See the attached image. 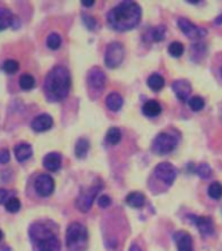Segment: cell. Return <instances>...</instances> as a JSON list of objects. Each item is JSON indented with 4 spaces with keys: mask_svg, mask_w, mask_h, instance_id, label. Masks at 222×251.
<instances>
[{
    "mask_svg": "<svg viewBox=\"0 0 222 251\" xmlns=\"http://www.w3.org/2000/svg\"><path fill=\"white\" fill-rule=\"evenodd\" d=\"M161 111H162L161 105L156 101V100L147 101L144 105H143V113H144V115H147V117L149 118H154L157 117V115H160Z\"/></svg>",
    "mask_w": 222,
    "mask_h": 251,
    "instance_id": "obj_18",
    "label": "cell"
},
{
    "mask_svg": "<svg viewBox=\"0 0 222 251\" xmlns=\"http://www.w3.org/2000/svg\"><path fill=\"white\" fill-rule=\"evenodd\" d=\"M148 86L153 92H160L165 86V78L158 74H153L148 78Z\"/></svg>",
    "mask_w": 222,
    "mask_h": 251,
    "instance_id": "obj_22",
    "label": "cell"
},
{
    "mask_svg": "<svg viewBox=\"0 0 222 251\" xmlns=\"http://www.w3.org/2000/svg\"><path fill=\"white\" fill-rule=\"evenodd\" d=\"M190 219L192 220V223L195 224L196 227L199 229V231L203 235H212L215 233V225H213V221L209 217L191 215Z\"/></svg>",
    "mask_w": 222,
    "mask_h": 251,
    "instance_id": "obj_12",
    "label": "cell"
},
{
    "mask_svg": "<svg viewBox=\"0 0 222 251\" xmlns=\"http://www.w3.org/2000/svg\"><path fill=\"white\" fill-rule=\"evenodd\" d=\"M165 34H166V27L164 25H160L153 29L152 31V37L154 42H161L165 39Z\"/></svg>",
    "mask_w": 222,
    "mask_h": 251,
    "instance_id": "obj_32",
    "label": "cell"
},
{
    "mask_svg": "<svg viewBox=\"0 0 222 251\" xmlns=\"http://www.w3.org/2000/svg\"><path fill=\"white\" fill-rule=\"evenodd\" d=\"M1 239H3V231L0 230V241H1Z\"/></svg>",
    "mask_w": 222,
    "mask_h": 251,
    "instance_id": "obj_42",
    "label": "cell"
},
{
    "mask_svg": "<svg viewBox=\"0 0 222 251\" xmlns=\"http://www.w3.org/2000/svg\"><path fill=\"white\" fill-rule=\"evenodd\" d=\"M178 27L183 31V34L186 35V37H188V38L191 39H200L207 35V29L196 26L195 24H192L191 21L187 19L178 20Z\"/></svg>",
    "mask_w": 222,
    "mask_h": 251,
    "instance_id": "obj_9",
    "label": "cell"
},
{
    "mask_svg": "<svg viewBox=\"0 0 222 251\" xmlns=\"http://www.w3.org/2000/svg\"><path fill=\"white\" fill-rule=\"evenodd\" d=\"M1 251H11V249H9V247H3V250Z\"/></svg>",
    "mask_w": 222,
    "mask_h": 251,
    "instance_id": "obj_41",
    "label": "cell"
},
{
    "mask_svg": "<svg viewBox=\"0 0 222 251\" xmlns=\"http://www.w3.org/2000/svg\"><path fill=\"white\" fill-rule=\"evenodd\" d=\"M102 183H94L90 187L81 188V191L78 194L77 199H76V207L81 212H88L93 205L94 200L97 198L98 192L101 191Z\"/></svg>",
    "mask_w": 222,
    "mask_h": 251,
    "instance_id": "obj_5",
    "label": "cell"
},
{
    "mask_svg": "<svg viewBox=\"0 0 222 251\" xmlns=\"http://www.w3.org/2000/svg\"><path fill=\"white\" fill-rule=\"evenodd\" d=\"M184 52V46L180 42H172L169 46V54L174 58H179Z\"/></svg>",
    "mask_w": 222,
    "mask_h": 251,
    "instance_id": "obj_29",
    "label": "cell"
},
{
    "mask_svg": "<svg viewBox=\"0 0 222 251\" xmlns=\"http://www.w3.org/2000/svg\"><path fill=\"white\" fill-rule=\"evenodd\" d=\"M16 17L7 8H0V30H4L9 26H13Z\"/></svg>",
    "mask_w": 222,
    "mask_h": 251,
    "instance_id": "obj_19",
    "label": "cell"
},
{
    "mask_svg": "<svg viewBox=\"0 0 222 251\" xmlns=\"http://www.w3.org/2000/svg\"><path fill=\"white\" fill-rule=\"evenodd\" d=\"M19 84H20V86H21V89L30 90V89H33V88H34L35 80H34V77L31 76V75L25 74V75H23L21 77H20Z\"/></svg>",
    "mask_w": 222,
    "mask_h": 251,
    "instance_id": "obj_25",
    "label": "cell"
},
{
    "mask_svg": "<svg viewBox=\"0 0 222 251\" xmlns=\"http://www.w3.org/2000/svg\"><path fill=\"white\" fill-rule=\"evenodd\" d=\"M66 243L68 251H84L88 245V231L80 223H72L67 227Z\"/></svg>",
    "mask_w": 222,
    "mask_h": 251,
    "instance_id": "obj_4",
    "label": "cell"
},
{
    "mask_svg": "<svg viewBox=\"0 0 222 251\" xmlns=\"http://www.w3.org/2000/svg\"><path fill=\"white\" fill-rule=\"evenodd\" d=\"M81 4L84 5V7H92V5L94 4V1H82Z\"/></svg>",
    "mask_w": 222,
    "mask_h": 251,
    "instance_id": "obj_40",
    "label": "cell"
},
{
    "mask_svg": "<svg viewBox=\"0 0 222 251\" xmlns=\"http://www.w3.org/2000/svg\"><path fill=\"white\" fill-rule=\"evenodd\" d=\"M196 173H197V176H199L200 178H203V179H208V178H211V176H212V169L209 165L205 164V162H203V164H200L199 166L196 168Z\"/></svg>",
    "mask_w": 222,
    "mask_h": 251,
    "instance_id": "obj_30",
    "label": "cell"
},
{
    "mask_svg": "<svg viewBox=\"0 0 222 251\" xmlns=\"http://www.w3.org/2000/svg\"><path fill=\"white\" fill-rule=\"evenodd\" d=\"M221 77H222V68H221Z\"/></svg>",
    "mask_w": 222,
    "mask_h": 251,
    "instance_id": "obj_43",
    "label": "cell"
},
{
    "mask_svg": "<svg viewBox=\"0 0 222 251\" xmlns=\"http://www.w3.org/2000/svg\"><path fill=\"white\" fill-rule=\"evenodd\" d=\"M176 144H178L176 136L169 132H161L153 140L152 151L156 154H168L175 149Z\"/></svg>",
    "mask_w": 222,
    "mask_h": 251,
    "instance_id": "obj_6",
    "label": "cell"
},
{
    "mask_svg": "<svg viewBox=\"0 0 222 251\" xmlns=\"http://www.w3.org/2000/svg\"><path fill=\"white\" fill-rule=\"evenodd\" d=\"M188 105L191 107L194 111H200V110L204 109V106H205V102L201 97H192L188 100Z\"/></svg>",
    "mask_w": 222,
    "mask_h": 251,
    "instance_id": "obj_31",
    "label": "cell"
},
{
    "mask_svg": "<svg viewBox=\"0 0 222 251\" xmlns=\"http://www.w3.org/2000/svg\"><path fill=\"white\" fill-rule=\"evenodd\" d=\"M71 88V75L66 67L56 66L45 78V93L50 101H63Z\"/></svg>",
    "mask_w": 222,
    "mask_h": 251,
    "instance_id": "obj_2",
    "label": "cell"
},
{
    "mask_svg": "<svg viewBox=\"0 0 222 251\" xmlns=\"http://www.w3.org/2000/svg\"><path fill=\"white\" fill-rule=\"evenodd\" d=\"M174 241L176 243L178 251H194V245H192L191 235L183 230L176 231L174 234Z\"/></svg>",
    "mask_w": 222,
    "mask_h": 251,
    "instance_id": "obj_15",
    "label": "cell"
},
{
    "mask_svg": "<svg viewBox=\"0 0 222 251\" xmlns=\"http://www.w3.org/2000/svg\"><path fill=\"white\" fill-rule=\"evenodd\" d=\"M125 203L128 204L129 207L132 208H141L145 205V196L141 192H131L127 198H125Z\"/></svg>",
    "mask_w": 222,
    "mask_h": 251,
    "instance_id": "obj_20",
    "label": "cell"
},
{
    "mask_svg": "<svg viewBox=\"0 0 222 251\" xmlns=\"http://www.w3.org/2000/svg\"><path fill=\"white\" fill-rule=\"evenodd\" d=\"M34 188L39 196L46 198V196H50L54 192L55 182L49 174H41V176L35 178Z\"/></svg>",
    "mask_w": 222,
    "mask_h": 251,
    "instance_id": "obj_10",
    "label": "cell"
},
{
    "mask_svg": "<svg viewBox=\"0 0 222 251\" xmlns=\"http://www.w3.org/2000/svg\"><path fill=\"white\" fill-rule=\"evenodd\" d=\"M106 105L111 111H118L123 106V97L119 93H110L106 97Z\"/></svg>",
    "mask_w": 222,
    "mask_h": 251,
    "instance_id": "obj_21",
    "label": "cell"
},
{
    "mask_svg": "<svg viewBox=\"0 0 222 251\" xmlns=\"http://www.w3.org/2000/svg\"><path fill=\"white\" fill-rule=\"evenodd\" d=\"M173 90L180 101H188L192 88L187 80H175L173 82Z\"/></svg>",
    "mask_w": 222,
    "mask_h": 251,
    "instance_id": "obj_13",
    "label": "cell"
},
{
    "mask_svg": "<svg viewBox=\"0 0 222 251\" xmlns=\"http://www.w3.org/2000/svg\"><path fill=\"white\" fill-rule=\"evenodd\" d=\"M89 141L86 140V139H80L76 143V147H74V153H76V156L78 158H82V157L86 156V153L89 151Z\"/></svg>",
    "mask_w": 222,
    "mask_h": 251,
    "instance_id": "obj_23",
    "label": "cell"
},
{
    "mask_svg": "<svg viewBox=\"0 0 222 251\" xmlns=\"http://www.w3.org/2000/svg\"><path fill=\"white\" fill-rule=\"evenodd\" d=\"M9 161V151L0 149V165H5Z\"/></svg>",
    "mask_w": 222,
    "mask_h": 251,
    "instance_id": "obj_36",
    "label": "cell"
},
{
    "mask_svg": "<svg viewBox=\"0 0 222 251\" xmlns=\"http://www.w3.org/2000/svg\"><path fill=\"white\" fill-rule=\"evenodd\" d=\"M43 166L50 172H58L62 166V156L56 152H51L43 158Z\"/></svg>",
    "mask_w": 222,
    "mask_h": 251,
    "instance_id": "obj_16",
    "label": "cell"
},
{
    "mask_svg": "<svg viewBox=\"0 0 222 251\" xmlns=\"http://www.w3.org/2000/svg\"><path fill=\"white\" fill-rule=\"evenodd\" d=\"M105 72L99 67H93L88 74V85L93 92H102L105 88Z\"/></svg>",
    "mask_w": 222,
    "mask_h": 251,
    "instance_id": "obj_11",
    "label": "cell"
},
{
    "mask_svg": "<svg viewBox=\"0 0 222 251\" xmlns=\"http://www.w3.org/2000/svg\"><path fill=\"white\" fill-rule=\"evenodd\" d=\"M19 68H20L19 62H16V60H13V59L5 60V62H4V64H3V70L9 75L15 74L16 71L19 70Z\"/></svg>",
    "mask_w": 222,
    "mask_h": 251,
    "instance_id": "obj_33",
    "label": "cell"
},
{
    "mask_svg": "<svg viewBox=\"0 0 222 251\" xmlns=\"http://www.w3.org/2000/svg\"><path fill=\"white\" fill-rule=\"evenodd\" d=\"M122 139V132L121 129L117 128V127H111V128L107 131V135H106V141L109 143L110 145H117Z\"/></svg>",
    "mask_w": 222,
    "mask_h": 251,
    "instance_id": "obj_24",
    "label": "cell"
},
{
    "mask_svg": "<svg viewBox=\"0 0 222 251\" xmlns=\"http://www.w3.org/2000/svg\"><path fill=\"white\" fill-rule=\"evenodd\" d=\"M124 59V47L119 42H111L106 49L105 63L109 68H117Z\"/></svg>",
    "mask_w": 222,
    "mask_h": 251,
    "instance_id": "obj_7",
    "label": "cell"
},
{
    "mask_svg": "<svg viewBox=\"0 0 222 251\" xmlns=\"http://www.w3.org/2000/svg\"><path fill=\"white\" fill-rule=\"evenodd\" d=\"M98 205L101 208H107L111 205V199H110V196L107 195H102L98 198Z\"/></svg>",
    "mask_w": 222,
    "mask_h": 251,
    "instance_id": "obj_35",
    "label": "cell"
},
{
    "mask_svg": "<svg viewBox=\"0 0 222 251\" xmlns=\"http://www.w3.org/2000/svg\"><path fill=\"white\" fill-rule=\"evenodd\" d=\"M208 195L211 196L212 199L219 200L222 198V184L219 182H213V183L208 187Z\"/></svg>",
    "mask_w": 222,
    "mask_h": 251,
    "instance_id": "obj_26",
    "label": "cell"
},
{
    "mask_svg": "<svg viewBox=\"0 0 222 251\" xmlns=\"http://www.w3.org/2000/svg\"><path fill=\"white\" fill-rule=\"evenodd\" d=\"M154 176L161 180L164 182L165 184H170L174 183V180L176 178V169L175 166L170 162H161L156 166L154 169Z\"/></svg>",
    "mask_w": 222,
    "mask_h": 251,
    "instance_id": "obj_8",
    "label": "cell"
},
{
    "mask_svg": "<svg viewBox=\"0 0 222 251\" xmlns=\"http://www.w3.org/2000/svg\"><path fill=\"white\" fill-rule=\"evenodd\" d=\"M29 237L35 251H60V241L45 224H33L29 229Z\"/></svg>",
    "mask_w": 222,
    "mask_h": 251,
    "instance_id": "obj_3",
    "label": "cell"
},
{
    "mask_svg": "<svg viewBox=\"0 0 222 251\" xmlns=\"http://www.w3.org/2000/svg\"><path fill=\"white\" fill-rule=\"evenodd\" d=\"M216 25H222V13L220 16H217V19L215 20Z\"/></svg>",
    "mask_w": 222,
    "mask_h": 251,
    "instance_id": "obj_39",
    "label": "cell"
},
{
    "mask_svg": "<svg viewBox=\"0 0 222 251\" xmlns=\"http://www.w3.org/2000/svg\"><path fill=\"white\" fill-rule=\"evenodd\" d=\"M52 125H54V121L49 114H41V115L33 119L31 128L34 129L35 132H45L47 129H50Z\"/></svg>",
    "mask_w": 222,
    "mask_h": 251,
    "instance_id": "obj_14",
    "label": "cell"
},
{
    "mask_svg": "<svg viewBox=\"0 0 222 251\" xmlns=\"http://www.w3.org/2000/svg\"><path fill=\"white\" fill-rule=\"evenodd\" d=\"M47 47L51 49V50H58L60 45H62V38L58 33H51L49 37H47Z\"/></svg>",
    "mask_w": 222,
    "mask_h": 251,
    "instance_id": "obj_27",
    "label": "cell"
},
{
    "mask_svg": "<svg viewBox=\"0 0 222 251\" xmlns=\"http://www.w3.org/2000/svg\"><path fill=\"white\" fill-rule=\"evenodd\" d=\"M129 251H141V249L137 246V245L133 243V245H131V247H129Z\"/></svg>",
    "mask_w": 222,
    "mask_h": 251,
    "instance_id": "obj_38",
    "label": "cell"
},
{
    "mask_svg": "<svg viewBox=\"0 0 222 251\" xmlns=\"http://www.w3.org/2000/svg\"><path fill=\"white\" fill-rule=\"evenodd\" d=\"M9 195H11V192L5 190V188H0V204H5L7 203V200L9 199Z\"/></svg>",
    "mask_w": 222,
    "mask_h": 251,
    "instance_id": "obj_37",
    "label": "cell"
},
{
    "mask_svg": "<svg viewBox=\"0 0 222 251\" xmlns=\"http://www.w3.org/2000/svg\"><path fill=\"white\" fill-rule=\"evenodd\" d=\"M33 154V149L29 144H19L17 147L15 148V157L16 160L20 161V162H24V161L29 160Z\"/></svg>",
    "mask_w": 222,
    "mask_h": 251,
    "instance_id": "obj_17",
    "label": "cell"
},
{
    "mask_svg": "<svg viewBox=\"0 0 222 251\" xmlns=\"http://www.w3.org/2000/svg\"><path fill=\"white\" fill-rule=\"evenodd\" d=\"M82 20H84V24L86 25V27L89 29V30H94L96 27H97V21L94 17L89 15H82Z\"/></svg>",
    "mask_w": 222,
    "mask_h": 251,
    "instance_id": "obj_34",
    "label": "cell"
},
{
    "mask_svg": "<svg viewBox=\"0 0 222 251\" xmlns=\"http://www.w3.org/2000/svg\"><path fill=\"white\" fill-rule=\"evenodd\" d=\"M141 8L131 0L122 1L107 13V23L110 27L117 31H127L140 24Z\"/></svg>",
    "mask_w": 222,
    "mask_h": 251,
    "instance_id": "obj_1",
    "label": "cell"
},
{
    "mask_svg": "<svg viewBox=\"0 0 222 251\" xmlns=\"http://www.w3.org/2000/svg\"><path fill=\"white\" fill-rule=\"evenodd\" d=\"M20 208H21V201H20L16 196H11V198L7 200V203H5V209H7L8 212H11V213L19 212Z\"/></svg>",
    "mask_w": 222,
    "mask_h": 251,
    "instance_id": "obj_28",
    "label": "cell"
}]
</instances>
